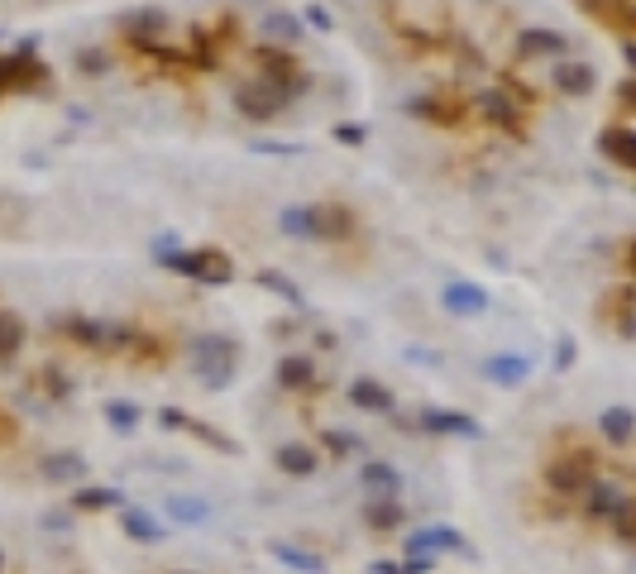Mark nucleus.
<instances>
[{"mask_svg":"<svg viewBox=\"0 0 636 574\" xmlns=\"http://www.w3.org/2000/svg\"><path fill=\"white\" fill-rule=\"evenodd\" d=\"M254 63H259V77H264L268 87H278L287 101H297V96H307L311 91V72L297 58H292V48H254Z\"/></svg>","mask_w":636,"mask_h":574,"instance_id":"f257e3e1","label":"nucleus"},{"mask_svg":"<svg viewBox=\"0 0 636 574\" xmlns=\"http://www.w3.org/2000/svg\"><path fill=\"white\" fill-rule=\"evenodd\" d=\"M235 354H240V345L230 340V335H197L192 340V359H197V374L206 378V388H225L230 383V374H235Z\"/></svg>","mask_w":636,"mask_h":574,"instance_id":"f03ea898","label":"nucleus"},{"mask_svg":"<svg viewBox=\"0 0 636 574\" xmlns=\"http://www.w3.org/2000/svg\"><path fill=\"white\" fill-rule=\"evenodd\" d=\"M598 474H593V455L589 450H579V445H565L560 450V460L546 464V488H555V493H584V488L593 484Z\"/></svg>","mask_w":636,"mask_h":574,"instance_id":"7ed1b4c3","label":"nucleus"},{"mask_svg":"<svg viewBox=\"0 0 636 574\" xmlns=\"http://www.w3.org/2000/svg\"><path fill=\"white\" fill-rule=\"evenodd\" d=\"M287 106H292V101H287L278 87H268L264 77H254V82H240V87H235V111H240L244 120H254V125L278 120Z\"/></svg>","mask_w":636,"mask_h":574,"instance_id":"20e7f679","label":"nucleus"},{"mask_svg":"<svg viewBox=\"0 0 636 574\" xmlns=\"http://www.w3.org/2000/svg\"><path fill=\"white\" fill-rule=\"evenodd\" d=\"M474 111L488 120V125H498V130H507V134H527V120H522V101L512 96L507 87H483L479 96H474Z\"/></svg>","mask_w":636,"mask_h":574,"instance_id":"39448f33","label":"nucleus"},{"mask_svg":"<svg viewBox=\"0 0 636 574\" xmlns=\"http://www.w3.org/2000/svg\"><path fill=\"white\" fill-rule=\"evenodd\" d=\"M517 58L522 63H541V58H570V39L560 34V29H541V24H527L522 34H517Z\"/></svg>","mask_w":636,"mask_h":574,"instance_id":"423d86ee","label":"nucleus"},{"mask_svg":"<svg viewBox=\"0 0 636 574\" xmlns=\"http://www.w3.org/2000/svg\"><path fill=\"white\" fill-rule=\"evenodd\" d=\"M479 378L483 383H493V388H507V393H512V388H522V383L531 378V359L527 354H512V350L488 354V359L479 364Z\"/></svg>","mask_w":636,"mask_h":574,"instance_id":"0eeeda50","label":"nucleus"},{"mask_svg":"<svg viewBox=\"0 0 636 574\" xmlns=\"http://www.w3.org/2000/svg\"><path fill=\"white\" fill-rule=\"evenodd\" d=\"M550 82H555L560 96H570V101H589L593 91H598V72H593V63H584V58H560Z\"/></svg>","mask_w":636,"mask_h":574,"instance_id":"6e6552de","label":"nucleus"},{"mask_svg":"<svg viewBox=\"0 0 636 574\" xmlns=\"http://www.w3.org/2000/svg\"><path fill=\"white\" fill-rule=\"evenodd\" d=\"M584 493H589V498H584V508H589V517H598V522H617L622 512L632 508L627 488L617 484V479H593Z\"/></svg>","mask_w":636,"mask_h":574,"instance_id":"1a4fd4ad","label":"nucleus"},{"mask_svg":"<svg viewBox=\"0 0 636 574\" xmlns=\"http://www.w3.org/2000/svg\"><path fill=\"white\" fill-rule=\"evenodd\" d=\"M354 230H359V221H354L350 206H340V201H321L316 206V244H340L350 240Z\"/></svg>","mask_w":636,"mask_h":574,"instance_id":"9d476101","label":"nucleus"},{"mask_svg":"<svg viewBox=\"0 0 636 574\" xmlns=\"http://www.w3.org/2000/svg\"><path fill=\"white\" fill-rule=\"evenodd\" d=\"M402 111L417 115V120H431V125H460L464 106H460V101H450V96L426 91V96H407V101H402Z\"/></svg>","mask_w":636,"mask_h":574,"instance_id":"9b49d317","label":"nucleus"},{"mask_svg":"<svg viewBox=\"0 0 636 574\" xmlns=\"http://www.w3.org/2000/svg\"><path fill=\"white\" fill-rule=\"evenodd\" d=\"M598 436H603L608 445H617V450L632 445L636 441V412L627 407V402H608V407L598 412Z\"/></svg>","mask_w":636,"mask_h":574,"instance_id":"f8f14e48","label":"nucleus"},{"mask_svg":"<svg viewBox=\"0 0 636 574\" xmlns=\"http://www.w3.org/2000/svg\"><path fill=\"white\" fill-rule=\"evenodd\" d=\"M440 307L450 316H483L488 311V287L479 283H445L440 287Z\"/></svg>","mask_w":636,"mask_h":574,"instance_id":"ddd939ff","label":"nucleus"},{"mask_svg":"<svg viewBox=\"0 0 636 574\" xmlns=\"http://www.w3.org/2000/svg\"><path fill=\"white\" fill-rule=\"evenodd\" d=\"M407 551H412V555H431V551H460L464 560H474V546L464 541L460 531H450V527H426V531H417V536H407Z\"/></svg>","mask_w":636,"mask_h":574,"instance_id":"4468645a","label":"nucleus"},{"mask_svg":"<svg viewBox=\"0 0 636 574\" xmlns=\"http://www.w3.org/2000/svg\"><path fill=\"white\" fill-rule=\"evenodd\" d=\"M421 431H431V436H460V441H474V436H479V421L464 417V412H440V407H426V412H421Z\"/></svg>","mask_w":636,"mask_h":574,"instance_id":"2eb2a0df","label":"nucleus"},{"mask_svg":"<svg viewBox=\"0 0 636 574\" xmlns=\"http://www.w3.org/2000/svg\"><path fill=\"white\" fill-rule=\"evenodd\" d=\"M598 154L617 163V168H627L636 173V130H622V125H608V130L598 134Z\"/></svg>","mask_w":636,"mask_h":574,"instance_id":"dca6fc26","label":"nucleus"},{"mask_svg":"<svg viewBox=\"0 0 636 574\" xmlns=\"http://www.w3.org/2000/svg\"><path fill=\"white\" fill-rule=\"evenodd\" d=\"M39 474H44L48 484H82L87 479V460L77 450H53V455L39 460Z\"/></svg>","mask_w":636,"mask_h":574,"instance_id":"f3484780","label":"nucleus"},{"mask_svg":"<svg viewBox=\"0 0 636 574\" xmlns=\"http://www.w3.org/2000/svg\"><path fill=\"white\" fill-rule=\"evenodd\" d=\"M259 29L273 39V48H297L302 44V34H307L302 15H292V10H268L264 20H259Z\"/></svg>","mask_w":636,"mask_h":574,"instance_id":"a211bd4d","label":"nucleus"},{"mask_svg":"<svg viewBox=\"0 0 636 574\" xmlns=\"http://www.w3.org/2000/svg\"><path fill=\"white\" fill-rule=\"evenodd\" d=\"M273 464H278V474H287V479H311L316 464H321V455H316L307 441H292V445H278Z\"/></svg>","mask_w":636,"mask_h":574,"instance_id":"6ab92c4d","label":"nucleus"},{"mask_svg":"<svg viewBox=\"0 0 636 574\" xmlns=\"http://www.w3.org/2000/svg\"><path fill=\"white\" fill-rule=\"evenodd\" d=\"M120 29H125V34H130L134 44H154L158 34H163V29H168V15H163V10H158V5H144V10H130V15H125V20H120Z\"/></svg>","mask_w":636,"mask_h":574,"instance_id":"aec40b11","label":"nucleus"},{"mask_svg":"<svg viewBox=\"0 0 636 574\" xmlns=\"http://www.w3.org/2000/svg\"><path fill=\"white\" fill-rule=\"evenodd\" d=\"M278 230H283L287 240L316 244V206H302V201L283 206V211H278Z\"/></svg>","mask_w":636,"mask_h":574,"instance_id":"412c9836","label":"nucleus"},{"mask_svg":"<svg viewBox=\"0 0 636 574\" xmlns=\"http://www.w3.org/2000/svg\"><path fill=\"white\" fill-rule=\"evenodd\" d=\"M359 479H364V488H369L373 498H397V493H402V484H407V479H402V469H397V464H388V460H369Z\"/></svg>","mask_w":636,"mask_h":574,"instance_id":"4be33fe9","label":"nucleus"},{"mask_svg":"<svg viewBox=\"0 0 636 574\" xmlns=\"http://www.w3.org/2000/svg\"><path fill=\"white\" fill-rule=\"evenodd\" d=\"M278 383H283L287 393H307L311 383H316V359L311 354H283L278 359Z\"/></svg>","mask_w":636,"mask_h":574,"instance_id":"5701e85b","label":"nucleus"},{"mask_svg":"<svg viewBox=\"0 0 636 574\" xmlns=\"http://www.w3.org/2000/svg\"><path fill=\"white\" fill-rule=\"evenodd\" d=\"M364 522H369V531H397V527H407V508L397 498H369Z\"/></svg>","mask_w":636,"mask_h":574,"instance_id":"b1692460","label":"nucleus"},{"mask_svg":"<svg viewBox=\"0 0 636 574\" xmlns=\"http://www.w3.org/2000/svg\"><path fill=\"white\" fill-rule=\"evenodd\" d=\"M350 402L364 412H393V393L378 383V378H354L350 383Z\"/></svg>","mask_w":636,"mask_h":574,"instance_id":"393cba45","label":"nucleus"},{"mask_svg":"<svg viewBox=\"0 0 636 574\" xmlns=\"http://www.w3.org/2000/svg\"><path fill=\"white\" fill-rule=\"evenodd\" d=\"M120 527H125L130 541H144V546H158V541H163V527H158L144 508H125L120 512Z\"/></svg>","mask_w":636,"mask_h":574,"instance_id":"a878e982","label":"nucleus"},{"mask_svg":"<svg viewBox=\"0 0 636 574\" xmlns=\"http://www.w3.org/2000/svg\"><path fill=\"white\" fill-rule=\"evenodd\" d=\"M168 517H173V522H182V527H201V522L211 517V503H206V498L173 493V498H168Z\"/></svg>","mask_w":636,"mask_h":574,"instance_id":"bb28decb","label":"nucleus"},{"mask_svg":"<svg viewBox=\"0 0 636 574\" xmlns=\"http://www.w3.org/2000/svg\"><path fill=\"white\" fill-rule=\"evenodd\" d=\"M24 350V321L15 311H0V364H10Z\"/></svg>","mask_w":636,"mask_h":574,"instance_id":"cd10ccee","label":"nucleus"},{"mask_svg":"<svg viewBox=\"0 0 636 574\" xmlns=\"http://www.w3.org/2000/svg\"><path fill=\"white\" fill-rule=\"evenodd\" d=\"M268 551L278 555L283 565H292V570H302V574H326V560H316V555L302 551V546H287V541H273Z\"/></svg>","mask_w":636,"mask_h":574,"instance_id":"c85d7f7f","label":"nucleus"},{"mask_svg":"<svg viewBox=\"0 0 636 574\" xmlns=\"http://www.w3.org/2000/svg\"><path fill=\"white\" fill-rule=\"evenodd\" d=\"M72 508L77 512H106V508H120V493H115V488H77V493H72Z\"/></svg>","mask_w":636,"mask_h":574,"instance_id":"c756f323","label":"nucleus"},{"mask_svg":"<svg viewBox=\"0 0 636 574\" xmlns=\"http://www.w3.org/2000/svg\"><path fill=\"white\" fill-rule=\"evenodd\" d=\"M101 412H106L110 431H120V436H130V431H139V421H144V412H139V402H106Z\"/></svg>","mask_w":636,"mask_h":574,"instance_id":"7c9ffc66","label":"nucleus"},{"mask_svg":"<svg viewBox=\"0 0 636 574\" xmlns=\"http://www.w3.org/2000/svg\"><path fill=\"white\" fill-rule=\"evenodd\" d=\"M259 283H264L268 292H278L283 302H292V307H307V302H302V292H297V283H292L287 273H278V268H264V273H259Z\"/></svg>","mask_w":636,"mask_h":574,"instance_id":"2f4dec72","label":"nucleus"},{"mask_svg":"<svg viewBox=\"0 0 636 574\" xmlns=\"http://www.w3.org/2000/svg\"><path fill=\"white\" fill-rule=\"evenodd\" d=\"M330 139H335V144H345V149H364V144H369V125H359V120H340V125H330Z\"/></svg>","mask_w":636,"mask_h":574,"instance_id":"473e14b6","label":"nucleus"},{"mask_svg":"<svg viewBox=\"0 0 636 574\" xmlns=\"http://www.w3.org/2000/svg\"><path fill=\"white\" fill-rule=\"evenodd\" d=\"M110 67H115V58H110L106 48H82V53H77V72H82V77H101Z\"/></svg>","mask_w":636,"mask_h":574,"instance_id":"72a5a7b5","label":"nucleus"},{"mask_svg":"<svg viewBox=\"0 0 636 574\" xmlns=\"http://www.w3.org/2000/svg\"><path fill=\"white\" fill-rule=\"evenodd\" d=\"M302 24H307V29H316V34H330V29H335V15H330L326 5H316V0H311L307 10H302Z\"/></svg>","mask_w":636,"mask_h":574,"instance_id":"f704fd0d","label":"nucleus"},{"mask_svg":"<svg viewBox=\"0 0 636 574\" xmlns=\"http://www.w3.org/2000/svg\"><path fill=\"white\" fill-rule=\"evenodd\" d=\"M550 359H555V369H560V374H570L574 359H579V345H574V335H560V340H555V354H550Z\"/></svg>","mask_w":636,"mask_h":574,"instance_id":"c9c22d12","label":"nucleus"},{"mask_svg":"<svg viewBox=\"0 0 636 574\" xmlns=\"http://www.w3.org/2000/svg\"><path fill=\"white\" fill-rule=\"evenodd\" d=\"M584 10L598 15V20H617V15H627V10H632V0H584Z\"/></svg>","mask_w":636,"mask_h":574,"instance_id":"e433bc0d","label":"nucleus"},{"mask_svg":"<svg viewBox=\"0 0 636 574\" xmlns=\"http://www.w3.org/2000/svg\"><path fill=\"white\" fill-rule=\"evenodd\" d=\"M321 441H326L330 455H354L359 450V436H350V431H326Z\"/></svg>","mask_w":636,"mask_h":574,"instance_id":"4c0bfd02","label":"nucleus"},{"mask_svg":"<svg viewBox=\"0 0 636 574\" xmlns=\"http://www.w3.org/2000/svg\"><path fill=\"white\" fill-rule=\"evenodd\" d=\"M254 154H273V158H297L307 154L302 144H273V139H254Z\"/></svg>","mask_w":636,"mask_h":574,"instance_id":"58836bf2","label":"nucleus"},{"mask_svg":"<svg viewBox=\"0 0 636 574\" xmlns=\"http://www.w3.org/2000/svg\"><path fill=\"white\" fill-rule=\"evenodd\" d=\"M617 96H622V106H627V111H636V77H627V82L617 87Z\"/></svg>","mask_w":636,"mask_h":574,"instance_id":"ea45409f","label":"nucleus"},{"mask_svg":"<svg viewBox=\"0 0 636 574\" xmlns=\"http://www.w3.org/2000/svg\"><path fill=\"white\" fill-rule=\"evenodd\" d=\"M622 58H627V67L636 72V39H627V44H622Z\"/></svg>","mask_w":636,"mask_h":574,"instance_id":"a19ab883","label":"nucleus"},{"mask_svg":"<svg viewBox=\"0 0 636 574\" xmlns=\"http://www.w3.org/2000/svg\"><path fill=\"white\" fill-rule=\"evenodd\" d=\"M627 268H632V273H636V240L627 244Z\"/></svg>","mask_w":636,"mask_h":574,"instance_id":"79ce46f5","label":"nucleus"},{"mask_svg":"<svg viewBox=\"0 0 636 574\" xmlns=\"http://www.w3.org/2000/svg\"><path fill=\"white\" fill-rule=\"evenodd\" d=\"M622 20H627V24H636V5H632V10H627V15H622Z\"/></svg>","mask_w":636,"mask_h":574,"instance_id":"37998d69","label":"nucleus"},{"mask_svg":"<svg viewBox=\"0 0 636 574\" xmlns=\"http://www.w3.org/2000/svg\"><path fill=\"white\" fill-rule=\"evenodd\" d=\"M0 570H5V551H0Z\"/></svg>","mask_w":636,"mask_h":574,"instance_id":"c03bdc74","label":"nucleus"},{"mask_svg":"<svg viewBox=\"0 0 636 574\" xmlns=\"http://www.w3.org/2000/svg\"><path fill=\"white\" fill-rule=\"evenodd\" d=\"M177 574H192V570H177Z\"/></svg>","mask_w":636,"mask_h":574,"instance_id":"a18cd8bd","label":"nucleus"}]
</instances>
